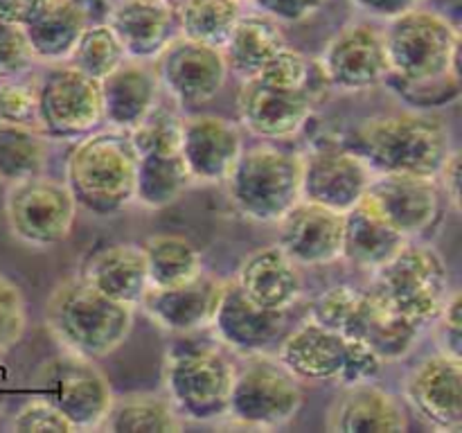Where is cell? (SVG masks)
Returning <instances> with one entry per match:
<instances>
[{
    "label": "cell",
    "instance_id": "6da1fadb",
    "mask_svg": "<svg viewBox=\"0 0 462 433\" xmlns=\"http://www.w3.org/2000/svg\"><path fill=\"white\" fill-rule=\"evenodd\" d=\"M346 147L352 149L373 174H411L433 180L454 152L447 122L418 108L368 117L352 131Z\"/></svg>",
    "mask_w": 462,
    "mask_h": 433
},
{
    "label": "cell",
    "instance_id": "7a4b0ae2",
    "mask_svg": "<svg viewBox=\"0 0 462 433\" xmlns=\"http://www.w3.org/2000/svg\"><path fill=\"white\" fill-rule=\"evenodd\" d=\"M45 327L63 350L97 361L126 341L134 307L111 300L79 275L52 289L45 302Z\"/></svg>",
    "mask_w": 462,
    "mask_h": 433
},
{
    "label": "cell",
    "instance_id": "3957f363",
    "mask_svg": "<svg viewBox=\"0 0 462 433\" xmlns=\"http://www.w3.org/2000/svg\"><path fill=\"white\" fill-rule=\"evenodd\" d=\"M138 152L129 131H99L75 144L66 161V185L77 207L113 216L134 203Z\"/></svg>",
    "mask_w": 462,
    "mask_h": 433
},
{
    "label": "cell",
    "instance_id": "277c9868",
    "mask_svg": "<svg viewBox=\"0 0 462 433\" xmlns=\"http://www.w3.org/2000/svg\"><path fill=\"white\" fill-rule=\"evenodd\" d=\"M373 273L365 293L377 305L406 316L422 327L433 323L451 293L445 257L429 244L413 239Z\"/></svg>",
    "mask_w": 462,
    "mask_h": 433
},
{
    "label": "cell",
    "instance_id": "5b68a950",
    "mask_svg": "<svg viewBox=\"0 0 462 433\" xmlns=\"http://www.w3.org/2000/svg\"><path fill=\"white\" fill-rule=\"evenodd\" d=\"M226 183L230 201L246 219L278 224L302 198V156L273 144L244 149Z\"/></svg>",
    "mask_w": 462,
    "mask_h": 433
},
{
    "label": "cell",
    "instance_id": "8992f818",
    "mask_svg": "<svg viewBox=\"0 0 462 433\" xmlns=\"http://www.w3.org/2000/svg\"><path fill=\"white\" fill-rule=\"evenodd\" d=\"M167 397L180 418L212 422L226 418L235 365L219 345L179 343L165 359Z\"/></svg>",
    "mask_w": 462,
    "mask_h": 433
},
{
    "label": "cell",
    "instance_id": "52a82bcc",
    "mask_svg": "<svg viewBox=\"0 0 462 433\" xmlns=\"http://www.w3.org/2000/svg\"><path fill=\"white\" fill-rule=\"evenodd\" d=\"M391 72L406 81H427L460 72V32L438 12L411 9L383 30Z\"/></svg>",
    "mask_w": 462,
    "mask_h": 433
},
{
    "label": "cell",
    "instance_id": "ba28073f",
    "mask_svg": "<svg viewBox=\"0 0 462 433\" xmlns=\"http://www.w3.org/2000/svg\"><path fill=\"white\" fill-rule=\"evenodd\" d=\"M278 359L300 382H337L341 386L368 382L383 365L365 343L341 336L314 320L284 334Z\"/></svg>",
    "mask_w": 462,
    "mask_h": 433
},
{
    "label": "cell",
    "instance_id": "9c48e42d",
    "mask_svg": "<svg viewBox=\"0 0 462 433\" xmlns=\"http://www.w3.org/2000/svg\"><path fill=\"white\" fill-rule=\"evenodd\" d=\"M302 404L300 379L278 356L251 355L239 373L235 370L226 418L246 428H280L300 413Z\"/></svg>",
    "mask_w": 462,
    "mask_h": 433
},
{
    "label": "cell",
    "instance_id": "30bf717a",
    "mask_svg": "<svg viewBox=\"0 0 462 433\" xmlns=\"http://www.w3.org/2000/svg\"><path fill=\"white\" fill-rule=\"evenodd\" d=\"M39 397L54 406L75 431L102 427L113 404V388L95 359L59 352L36 370Z\"/></svg>",
    "mask_w": 462,
    "mask_h": 433
},
{
    "label": "cell",
    "instance_id": "8fae6325",
    "mask_svg": "<svg viewBox=\"0 0 462 433\" xmlns=\"http://www.w3.org/2000/svg\"><path fill=\"white\" fill-rule=\"evenodd\" d=\"M5 216L18 242L34 248H50L70 237L77 203L66 180L39 174L9 185Z\"/></svg>",
    "mask_w": 462,
    "mask_h": 433
},
{
    "label": "cell",
    "instance_id": "7c38bea8",
    "mask_svg": "<svg viewBox=\"0 0 462 433\" xmlns=\"http://www.w3.org/2000/svg\"><path fill=\"white\" fill-rule=\"evenodd\" d=\"M102 122L99 81L72 63H54L36 79V129L45 138L86 135Z\"/></svg>",
    "mask_w": 462,
    "mask_h": 433
},
{
    "label": "cell",
    "instance_id": "4fadbf2b",
    "mask_svg": "<svg viewBox=\"0 0 462 433\" xmlns=\"http://www.w3.org/2000/svg\"><path fill=\"white\" fill-rule=\"evenodd\" d=\"M156 59L158 81L183 108L201 106L215 99L228 77L221 48L197 43L180 34Z\"/></svg>",
    "mask_w": 462,
    "mask_h": 433
},
{
    "label": "cell",
    "instance_id": "5bb4252c",
    "mask_svg": "<svg viewBox=\"0 0 462 433\" xmlns=\"http://www.w3.org/2000/svg\"><path fill=\"white\" fill-rule=\"evenodd\" d=\"M391 72L383 32L365 23L347 25L323 52V75L343 93H359L383 84Z\"/></svg>",
    "mask_w": 462,
    "mask_h": 433
},
{
    "label": "cell",
    "instance_id": "9a60e30c",
    "mask_svg": "<svg viewBox=\"0 0 462 433\" xmlns=\"http://www.w3.org/2000/svg\"><path fill=\"white\" fill-rule=\"evenodd\" d=\"M361 201L406 239L427 233L440 212L438 183L424 176L374 174Z\"/></svg>",
    "mask_w": 462,
    "mask_h": 433
},
{
    "label": "cell",
    "instance_id": "2e32d148",
    "mask_svg": "<svg viewBox=\"0 0 462 433\" xmlns=\"http://www.w3.org/2000/svg\"><path fill=\"white\" fill-rule=\"evenodd\" d=\"M404 397L413 413L436 431H460L462 359L438 352L420 361L406 374Z\"/></svg>",
    "mask_w": 462,
    "mask_h": 433
},
{
    "label": "cell",
    "instance_id": "e0dca14e",
    "mask_svg": "<svg viewBox=\"0 0 462 433\" xmlns=\"http://www.w3.org/2000/svg\"><path fill=\"white\" fill-rule=\"evenodd\" d=\"M314 102L310 84L282 88L260 79H248L242 81L239 88L237 111L246 131L266 140H282L302 131L314 111Z\"/></svg>",
    "mask_w": 462,
    "mask_h": 433
},
{
    "label": "cell",
    "instance_id": "ac0fdd59",
    "mask_svg": "<svg viewBox=\"0 0 462 433\" xmlns=\"http://www.w3.org/2000/svg\"><path fill=\"white\" fill-rule=\"evenodd\" d=\"M373 170L352 149L323 147L302 156V198L347 212L364 198Z\"/></svg>",
    "mask_w": 462,
    "mask_h": 433
},
{
    "label": "cell",
    "instance_id": "d6986e66",
    "mask_svg": "<svg viewBox=\"0 0 462 433\" xmlns=\"http://www.w3.org/2000/svg\"><path fill=\"white\" fill-rule=\"evenodd\" d=\"M278 246L298 266H323L343 255V212L300 198L278 221Z\"/></svg>",
    "mask_w": 462,
    "mask_h": 433
},
{
    "label": "cell",
    "instance_id": "ffe728a7",
    "mask_svg": "<svg viewBox=\"0 0 462 433\" xmlns=\"http://www.w3.org/2000/svg\"><path fill=\"white\" fill-rule=\"evenodd\" d=\"M210 327L226 347L239 355H266L284 338L287 311L262 309L244 296L233 280L224 284Z\"/></svg>",
    "mask_w": 462,
    "mask_h": 433
},
{
    "label": "cell",
    "instance_id": "44dd1931",
    "mask_svg": "<svg viewBox=\"0 0 462 433\" xmlns=\"http://www.w3.org/2000/svg\"><path fill=\"white\" fill-rule=\"evenodd\" d=\"M179 152L192 183H221L244 152L242 131L219 115L183 117Z\"/></svg>",
    "mask_w": 462,
    "mask_h": 433
},
{
    "label": "cell",
    "instance_id": "7402d4cb",
    "mask_svg": "<svg viewBox=\"0 0 462 433\" xmlns=\"http://www.w3.org/2000/svg\"><path fill=\"white\" fill-rule=\"evenodd\" d=\"M224 280L203 271L192 282L171 289H147L138 307L158 327L171 334H197L215 318L224 291Z\"/></svg>",
    "mask_w": 462,
    "mask_h": 433
},
{
    "label": "cell",
    "instance_id": "603a6c76",
    "mask_svg": "<svg viewBox=\"0 0 462 433\" xmlns=\"http://www.w3.org/2000/svg\"><path fill=\"white\" fill-rule=\"evenodd\" d=\"M406 410L395 395L373 382L346 383L325 415V428L332 433L406 431Z\"/></svg>",
    "mask_w": 462,
    "mask_h": 433
},
{
    "label": "cell",
    "instance_id": "cb8c5ba5",
    "mask_svg": "<svg viewBox=\"0 0 462 433\" xmlns=\"http://www.w3.org/2000/svg\"><path fill=\"white\" fill-rule=\"evenodd\" d=\"M108 25L126 57L156 59L179 34V18L170 0H120L108 14Z\"/></svg>",
    "mask_w": 462,
    "mask_h": 433
},
{
    "label": "cell",
    "instance_id": "d4e9b609",
    "mask_svg": "<svg viewBox=\"0 0 462 433\" xmlns=\"http://www.w3.org/2000/svg\"><path fill=\"white\" fill-rule=\"evenodd\" d=\"M235 282L248 300L271 311H289L302 293L300 266L278 244L253 251L239 266Z\"/></svg>",
    "mask_w": 462,
    "mask_h": 433
},
{
    "label": "cell",
    "instance_id": "484cf974",
    "mask_svg": "<svg viewBox=\"0 0 462 433\" xmlns=\"http://www.w3.org/2000/svg\"><path fill=\"white\" fill-rule=\"evenodd\" d=\"M102 120L113 129L131 131L158 104L161 81L156 70L138 59H125L113 72L99 79Z\"/></svg>",
    "mask_w": 462,
    "mask_h": 433
},
{
    "label": "cell",
    "instance_id": "4316f807",
    "mask_svg": "<svg viewBox=\"0 0 462 433\" xmlns=\"http://www.w3.org/2000/svg\"><path fill=\"white\" fill-rule=\"evenodd\" d=\"M81 278L111 300L135 309L149 289L143 246L111 244L99 248L88 260Z\"/></svg>",
    "mask_w": 462,
    "mask_h": 433
},
{
    "label": "cell",
    "instance_id": "83f0119b",
    "mask_svg": "<svg viewBox=\"0 0 462 433\" xmlns=\"http://www.w3.org/2000/svg\"><path fill=\"white\" fill-rule=\"evenodd\" d=\"M409 239L388 226L364 201L343 212V255L350 264L365 271H377L386 264Z\"/></svg>",
    "mask_w": 462,
    "mask_h": 433
},
{
    "label": "cell",
    "instance_id": "f1b7e54d",
    "mask_svg": "<svg viewBox=\"0 0 462 433\" xmlns=\"http://www.w3.org/2000/svg\"><path fill=\"white\" fill-rule=\"evenodd\" d=\"M284 45L287 41L278 21L266 14H253V16L242 14L221 52H224L228 72L237 75L242 81H248L255 79L264 63Z\"/></svg>",
    "mask_w": 462,
    "mask_h": 433
},
{
    "label": "cell",
    "instance_id": "f546056e",
    "mask_svg": "<svg viewBox=\"0 0 462 433\" xmlns=\"http://www.w3.org/2000/svg\"><path fill=\"white\" fill-rule=\"evenodd\" d=\"M88 27V14L77 0H57L43 16L25 25L36 61L63 63Z\"/></svg>",
    "mask_w": 462,
    "mask_h": 433
},
{
    "label": "cell",
    "instance_id": "4dcf8cb0",
    "mask_svg": "<svg viewBox=\"0 0 462 433\" xmlns=\"http://www.w3.org/2000/svg\"><path fill=\"white\" fill-rule=\"evenodd\" d=\"M189 185H192V176L180 152L138 156L134 201L147 210H162L171 206L179 201L180 194Z\"/></svg>",
    "mask_w": 462,
    "mask_h": 433
},
{
    "label": "cell",
    "instance_id": "1f68e13d",
    "mask_svg": "<svg viewBox=\"0 0 462 433\" xmlns=\"http://www.w3.org/2000/svg\"><path fill=\"white\" fill-rule=\"evenodd\" d=\"M99 428L113 433H174L183 428V418L170 397L134 392L120 400L113 397L111 409Z\"/></svg>",
    "mask_w": 462,
    "mask_h": 433
},
{
    "label": "cell",
    "instance_id": "d6a6232c",
    "mask_svg": "<svg viewBox=\"0 0 462 433\" xmlns=\"http://www.w3.org/2000/svg\"><path fill=\"white\" fill-rule=\"evenodd\" d=\"M149 289H171L192 282L203 273V257L180 235H156L143 246Z\"/></svg>",
    "mask_w": 462,
    "mask_h": 433
},
{
    "label": "cell",
    "instance_id": "836d02e7",
    "mask_svg": "<svg viewBox=\"0 0 462 433\" xmlns=\"http://www.w3.org/2000/svg\"><path fill=\"white\" fill-rule=\"evenodd\" d=\"M48 140L36 126L0 124V183L9 185L43 174Z\"/></svg>",
    "mask_w": 462,
    "mask_h": 433
},
{
    "label": "cell",
    "instance_id": "e575fe53",
    "mask_svg": "<svg viewBox=\"0 0 462 433\" xmlns=\"http://www.w3.org/2000/svg\"><path fill=\"white\" fill-rule=\"evenodd\" d=\"M242 14V0H183L176 12L179 34L197 43L224 48Z\"/></svg>",
    "mask_w": 462,
    "mask_h": 433
},
{
    "label": "cell",
    "instance_id": "d590c367",
    "mask_svg": "<svg viewBox=\"0 0 462 433\" xmlns=\"http://www.w3.org/2000/svg\"><path fill=\"white\" fill-rule=\"evenodd\" d=\"M422 325L377 305L370 298V314L361 343H365L382 364H397L413 352L422 336Z\"/></svg>",
    "mask_w": 462,
    "mask_h": 433
},
{
    "label": "cell",
    "instance_id": "8d00e7d4",
    "mask_svg": "<svg viewBox=\"0 0 462 433\" xmlns=\"http://www.w3.org/2000/svg\"><path fill=\"white\" fill-rule=\"evenodd\" d=\"M370 314V298L350 284H337L320 293L310 307V320L334 329L341 336L361 341Z\"/></svg>",
    "mask_w": 462,
    "mask_h": 433
},
{
    "label": "cell",
    "instance_id": "74e56055",
    "mask_svg": "<svg viewBox=\"0 0 462 433\" xmlns=\"http://www.w3.org/2000/svg\"><path fill=\"white\" fill-rule=\"evenodd\" d=\"M125 59L129 57H126L117 34L106 23V25L86 27L84 34L77 41L68 63H72V66L79 68L81 72H86V75L99 81L104 79L108 72L116 70Z\"/></svg>",
    "mask_w": 462,
    "mask_h": 433
},
{
    "label": "cell",
    "instance_id": "f35d334b",
    "mask_svg": "<svg viewBox=\"0 0 462 433\" xmlns=\"http://www.w3.org/2000/svg\"><path fill=\"white\" fill-rule=\"evenodd\" d=\"M180 134H183V117H180V113L171 106L156 104L149 111V115L135 129L129 131V138L138 156H144V153L179 152Z\"/></svg>",
    "mask_w": 462,
    "mask_h": 433
},
{
    "label": "cell",
    "instance_id": "ab89813d",
    "mask_svg": "<svg viewBox=\"0 0 462 433\" xmlns=\"http://www.w3.org/2000/svg\"><path fill=\"white\" fill-rule=\"evenodd\" d=\"M383 84L391 86L397 97H402L418 111L442 108L460 97V72H449V75L427 81H406L388 72Z\"/></svg>",
    "mask_w": 462,
    "mask_h": 433
},
{
    "label": "cell",
    "instance_id": "60d3db41",
    "mask_svg": "<svg viewBox=\"0 0 462 433\" xmlns=\"http://www.w3.org/2000/svg\"><path fill=\"white\" fill-rule=\"evenodd\" d=\"M34 61L25 27L0 21V84L25 77Z\"/></svg>",
    "mask_w": 462,
    "mask_h": 433
},
{
    "label": "cell",
    "instance_id": "b9f144b4",
    "mask_svg": "<svg viewBox=\"0 0 462 433\" xmlns=\"http://www.w3.org/2000/svg\"><path fill=\"white\" fill-rule=\"evenodd\" d=\"M27 327V307L16 282L0 275V355L12 350Z\"/></svg>",
    "mask_w": 462,
    "mask_h": 433
},
{
    "label": "cell",
    "instance_id": "7bdbcfd3",
    "mask_svg": "<svg viewBox=\"0 0 462 433\" xmlns=\"http://www.w3.org/2000/svg\"><path fill=\"white\" fill-rule=\"evenodd\" d=\"M0 124H36V81L18 77L0 84Z\"/></svg>",
    "mask_w": 462,
    "mask_h": 433
},
{
    "label": "cell",
    "instance_id": "ee69618b",
    "mask_svg": "<svg viewBox=\"0 0 462 433\" xmlns=\"http://www.w3.org/2000/svg\"><path fill=\"white\" fill-rule=\"evenodd\" d=\"M255 79L271 86H282V88H298V86L310 84V61L300 52L284 45L264 63Z\"/></svg>",
    "mask_w": 462,
    "mask_h": 433
},
{
    "label": "cell",
    "instance_id": "f6af8a7d",
    "mask_svg": "<svg viewBox=\"0 0 462 433\" xmlns=\"http://www.w3.org/2000/svg\"><path fill=\"white\" fill-rule=\"evenodd\" d=\"M12 431L18 433H70L75 428L70 427L66 418L54 409L50 401L43 397H34V400L25 401L21 409L14 413Z\"/></svg>",
    "mask_w": 462,
    "mask_h": 433
},
{
    "label": "cell",
    "instance_id": "bcb514c9",
    "mask_svg": "<svg viewBox=\"0 0 462 433\" xmlns=\"http://www.w3.org/2000/svg\"><path fill=\"white\" fill-rule=\"evenodd\" d=\"M460 291H451L445 305L433 318V332H436L438 352L449 355L454 359H462V318H460Z\"/></svg>",
    "mask_w": 462,
    "mask_h": 433
},
{
    "label": "cell",
    "instance_id": "7dc6e473",
    "mask_svg": "<svg viewBox=\"0 0 462 433\" xmlns=\"http://www.w3.org/2000/svg\"><path fill=\"white\" fill-rule=\"evenodd\" d=\"M262 14L278 23H300L314 16L325 0H253Z\"/></svg>",
    "mask_w": 462,
    "mask_h": 433
},
{
    "label": "cell",
    "instance_id": "c3c4849f",
    "mask_svg": "<svg viewBox=\"0 0 462 433\" xmlns=\"http://www.w3.org/2000/svg\"><path fill=\"white\" fill-rule=\"evenodd\" d=\"M57 0H0V21L30 25L39 16H43Z\"/></svg>",
    "mask_w": 462,
    "mask_h": 433
},
{
    "label": "cell",
    "instance_id": "681fc988",
    "mask_svg": "<svg viewBox=\"0 0 462 433\" xmlns=\"http://www.w3.org/2000/svg\"><path fill=\"white\" fill-rule=\"evenodd\" d=\"M356 9L373 18H382V21H393V18L402 16V14L418 9L424 0H352Z\"/></svg>",
    "mask_w": 462,
    "mask_h": 433
},
{
    "label": "cell",
    "instance_id": "f907efd6",
    "mask_svg": "<svg viewBox=\"0 0 462 433\" xmlns=\"http://www.w3.org/2000/svg\"><path fill=\"white\" fill-rule=\"evenodd\" d=\"M436 180H440V188L445 189L451 206H454L456 210H460V156L458 153L456 152L449 153V158H447L445 167H442Z\"/></svg>",
    "mask_w": 462,
    "mask_h": 433
}]
</instances>
